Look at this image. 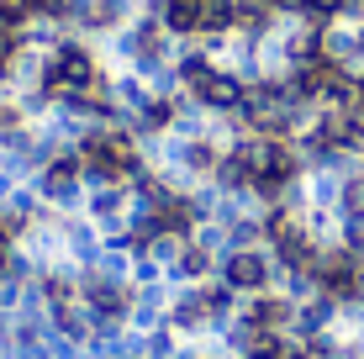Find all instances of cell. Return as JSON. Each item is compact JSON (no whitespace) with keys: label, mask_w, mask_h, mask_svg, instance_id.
Segmentation results:
<instances>
[{"label":"cell","mask_w":364,"mask_h":359,"mask_svg":"<svg viewBox=\"0 0 364 359\" xmlns=\"http://www.w3.org/2000/svg\"><path fill=\"white\" fill-rule=\"evenodd\" d=\"M148 11L159 16V27L169 37H196L200 32V0H148Z\"/></svg>","instance_id":"cell-4"},{"label":"cell","mask_w":364,"mask_h":359,"mask_svg":"<svg viewBox=\"0 0 364 359\" xmlns=\"http://www.w3.org/2000/svg\"><path fill=\"white\" fill-rule=\"evenodd\" d=\"M222 280H228L232 291L264 296L274 280H280V264H274V254L264 249V243H254V249H228V259H222Z\"/></svg>","instance_id":"cell-2"},{"label":"cell","mask_w":364,"mask_h":359,"mask_svg":"<svg viewBox=\"0 0 364 359\" xmlns=\"http://www.w3.org/2000/svg\"><path fill=\"white\" fill-rule=\"evenodd\" d=\"M191 359H200V354H191Z\"/></svg>","instance_id":"cell-6"},{"label":"cell","mask_w":364,"mask_h":359,"mask_svg":"<svg viewBox=\"0 0 364 359\" xmlns=\"http://www.w3.org/2000/svg\"><path fill=\"white\" fill-rule=\"evenodd\" d=\"M27 106H21V95L16 90H0V143H6L11 138V132H21V127H27Z\"/></svg>","instance_id":"cell-5"},{"label":"cell","mask_w":364,"mask_h":359,"mask_svg":"<svg viewBox=\"0 0 364 359\" xmlns=\"http://www.w3.org/2000/svg\"><path fill=\"white\" fill-rule=\"evenodd\" d=\"M191 95V101L200 106V111H211V117H237V111H243V101H248V80L237 69H211L206 80L196 85V90H185Z\"/></svg>","instance_id":"cell-3"},{"label":"cell","mask_w":364,"mask_h":359,"mask_svg":"<svg viewBox=\"0 0 364 359\" xmlns=\"http://www.w3.org/2000/svg\"><path fill=\"white\" fill-rule=\"evenodd\" d=\"M32 191L43 195V206H80L85 201V191H90V175H85V159L74 154H58V159H48L43 169H37V180H32Z\"/></svg>","instance_id":"cell-1"}]
</instances>
